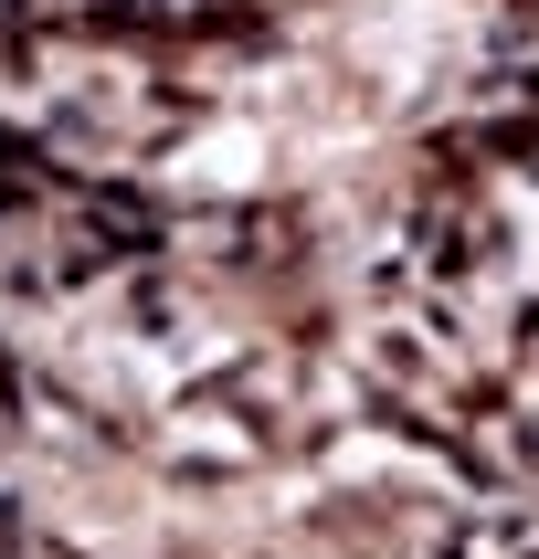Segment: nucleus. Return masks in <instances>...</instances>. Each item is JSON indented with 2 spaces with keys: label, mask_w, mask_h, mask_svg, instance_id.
Returning a JSON list of instances; mask_svg holds the SVG:
<instances>
[]
</instances>
